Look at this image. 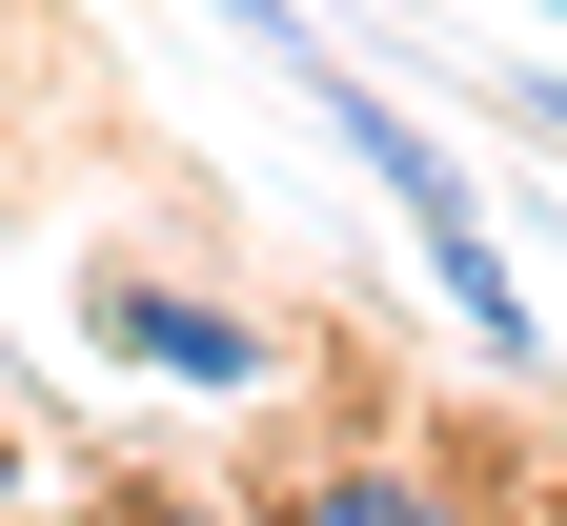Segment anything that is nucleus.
<instances>
[{
	"label": "nucleus",
	"mask_w": 567,
	"mask_h": 526,
	"mask_svg": "<svg viewBox=\"0 0 567 526\" xmlns=\"http://www.w3.org/2000/svg\"><path fill=\"white\" fill-rule=\"evenodd\" d=\"M82 364H142V385H183V405H264L284 385V344L264 305H224V283H183V264H82Z\"/></svg>",
	"instance_id": "1"
},
{
	"label": "nucleus",
	"mask_w": 567,
	"mask_h": 526,
	"mask_svg": "<svg viewBox=\"0 0 567 526\" xmlns=\"http://www.w3.org/2000/svg\"><path fill=\"white\" fill-rule=\"evenodd\" d=\"M284 506H305V526H425V506H446V486H425V466H305V486H284Z\"/></svg>",
	"instance_id": "2"
},
{
	"label": "nucleus",
	"mask_w": 567,
	"mask_h": 526,
	"mask_svg": "<svg viewBox=\"0 0 567 526\" xmlns=\"http://www.w3.org/2000/svg\"><path fill=\"white\" fill-rule=\"evenodd\" d=\"M507 122H527L547 163H567V61H507Z\"/></svg>",
	"instance_id": "3"
},
{
	"label": "nucleus",
	"mask_w": 567,
	"mask_h": 526,
	"mask_svg": "<svg viewBox=\"0 0 567 526\" xmlns=\"http://www.w3.org/2000/svg\"><path fill=\"white\" fill-rule=\"evenodd\" d=\"M0 506H21V425H0Z\"/></svg>",
	"instance_id": "4"
},
{
	"label": "nucleus",
	"mask_w": 567,
	"mask_h": 526,
	"mask_svg": "<svg viewBox=\"0 0 567 526\" xmlns=\"http://www.w3.org/2000/svg\"><path fill=\"white\" fill-rule=\"evenodd\" d=\"M547 445H567V425H547Z\"/></svg>",
	"instance_id": "5"
}]
</instances>
